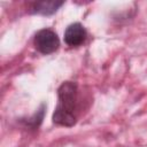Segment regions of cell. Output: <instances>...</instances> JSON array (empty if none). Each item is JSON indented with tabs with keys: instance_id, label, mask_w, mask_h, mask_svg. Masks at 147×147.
Segmentation results:
<instances>
[{
	"instance_id": "6da1fadb",
	"label": "cell",
	"mask_w": 147,
	"mask_h": 147,
	"mask_svg": "<svg viewBox=\"0 0 147 147\" xmlns=\"http://www.w3.org/2000/svg\"><path fill=\"white\" fill-rule=\"evenodd\" d=\"M78 84L72 80L63 82L57 88V103L52 122L57 126L71 127L77 123Z\"/></svg>"
},
{
	"instance_id": "7a4b0ae2",
	"label": "cell",
	"mask_w": 147,
	"mask_h": 147,
	"mask_svg": "<svg viewBox=\"0 0 147 147\" xmlns=\"http://www.w3.org/2000/svg\"><path fill=\"white\" fill-rule=\"evenodd\" d=\"M60 38L57 33L48 28L38 30L33 37V46L42 55L55 53L60 48Z\"/></svg>"
},
{
	"instance_id": "3957f363",
	"label": "cell",
	"mask_w": 147,
	"mask_h": 147,
	"mask_svg": "<svg viewBox=\"0 0 147 147\" xmlns=\"http://www.w3.org/2000/svg\"><path fill=\"white\" fill-rule=\"evenodd\" d=\"M86 38H87V31L80 22H74L69 24L64 30L63 39L65 45L69 47H78L83 45Z\"/></svg>"
},
{
	"instance_id": "277c9868",
	"label": "cell",
	"mask_w": 147,
	"mask_h": 147,
	"mask_svg": "<svg viewBox=\"0 0 147 147\" xmlns=\"http://www.w3.org/2000/svg\"><path fill=\"white\" fill-rule=\"evenodd\" d=\"M64 1L59 0H40L32 1L29 5V14L31 15H41V16H52L54 15L62 6Z\"/></svg>"
},
{
	"instance_id": "5b68a950",
	"label": "cell",
	"mask_w": 147,
	"mask_h": 147,
	"mask_svg": "<svg viewBox=\"0 0 147 147\" xmlns=\"http://www.w3.org/2000/svg\"><path fill=\"white\" fill-rule=\"evenodd\" d=\"M45 110H46V105L45 103H41L40 105V108L31 117H28L25 119L21 118L20 122L22 124H24L25 126L30 127V129H38L40 126V124L42 123V119L45 117Z\"/></svg>"
}]
</instances>
